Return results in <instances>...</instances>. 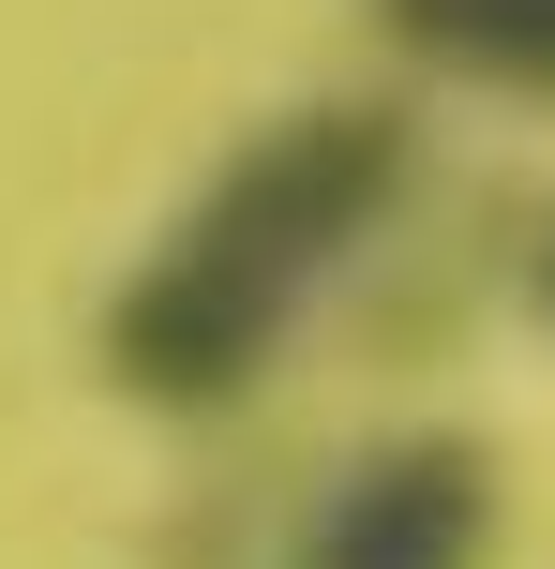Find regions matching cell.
Segmentation results:
<instances>
[{"label": "cell", "instance_id": "obj_1", "mask_svg": "<svg viewBox=\"0 0 555 569\" xmlns=\"http://www.w3.org/2000/svg\"><path fill=\"white\" fill-rule=\"evenodd\" d=\"M406 196V106H286L196 180L166 240L120 270L106 300V375L136 405H226L270 375V345L316 315V284L376 240V210Z\"/></svg>", "mask_w": 555, "mask_h": 569}, {"label": "cell", "instance_id": "obj_2", "mask_svg": "<svg viewBox=\"0 0 555 569\" xmlns=\"http://www.w3.org/2000/svg\"><path fill=\"white\" fill-rule=\"evenodd\" d=\"M496 555V465L466 435H390L376 465L330 480L286 569H480Z\"/></svg>", "mask_w": 555, "mask_h": 569}, {"label": "cell", "instance_id": "obj_3", "mask_svg": "<svg viewBox=\"0 0 555 569\" xmlns=\"http://www.w3.org/2000/svg\"><path fill=\"white\" fill-rule=\"evenodd\" d=\"M390 46L480 90H555V0H376Z\"/></svg>", "mask_w": 555, "mask_h": 569}, {"label": "cell", "instance_id": "obj_4", "mask_svg": "<svg viewBox=\"0 0 555 569\" xmlns=\"http://www.w3.org/2000/svg\"><path fill=\"white\" fill-rule=\"evenodd\" d=\"M541 300H555V256H541Z\"/></svg>", "mask_w": 555, "mask_h": 569}]
</instances>
